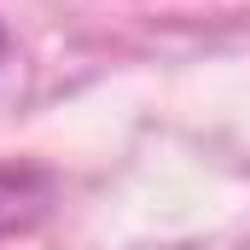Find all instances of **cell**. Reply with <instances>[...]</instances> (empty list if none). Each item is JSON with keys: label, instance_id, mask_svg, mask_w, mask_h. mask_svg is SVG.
I'll use <instances>...</instances> for the list:
<instances>
[{"label": "cell", "instance_id": "cell-1", "mask_svg": "<svg viewBox=\"0 0 250 250\" xmlns=\"http://www.w3.org/2000/svg\"><path fill=\"white\" fill-rule=\"evenodd\" d=\"M47 204H53V181L41 169H0V239L41 221Z\"/></svg>", "mask_w": 250, "mask_h": 250}, {"label": "cell", "instance_id": "cell-2", "mask_svg": "<svg viewBox=\"0 0 250 250\" xmlns=\"http://www.w3.org/2000/svg\"><path fill=\"white\" fill-rule=\"evenodd\" d=\"M6 41H12V35H6V23H0V59H6Z\"/></svg>", "mask_w": 250, "mask_h": 250}]
</instances>
